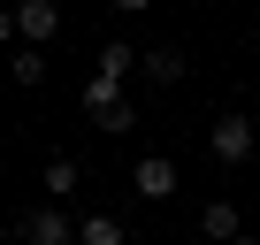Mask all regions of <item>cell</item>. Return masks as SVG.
<instances>
[{"label":"cell","instance_id":"1","mask_svg":"<svg viewBox=\"0 0 260 245\" xmlns=\"http://www.w3.org/2000/svg\"><path fill=\"white\" fill-rule=\"evenodd\" d=\"M207 154H214L222 169H237V161H252V122H245V115H222L214 131H207Z\"/></svg>","mask_w":260,"mask_h":245},{"label":"cell","instance_id":"2","mask_svg":"<svg viewBox=\"0 0 260 245\" xmlns=\"http://www.w3.org/2000/svg\"><path fill=\"white\" fill-rule=\"evenodd\" d=\"M16 31H23V46H54L61 39V8H54V0H16Z\"/></svg>","mask_w":260,"mask_h":245},{"label":"cell","instance_id":"3","mask_svg":"<svg viewBox=\"0 0 260 245\" xmlns=\"http://www.w3.org/2000/svg\"><path fill=\"white\" fill-rule=\"evenodd\" d=\"M130 192H138V199H169V192H176V161H169V154L130 161Z\"/></svg>","mask_w":260,"mask_h":245},{"label":"cell","instance_id":"4","mask_svg":"<svg viewBox=\"0 0 260 245\" xmlns=\"http://www.w3.org/2000/svg\"><path fill=\"white\" fill-rule=\"evenodd\" d=\"M23 245H77V222L54 215V207H31L23 215Z\"/></svg>","mask_w":260,"mask_h":245},{"label":"cell","instance_id":"5","mask_svg":"<svg viewBox=\"0 0 260 245\" xmlns=\"http://www.w3.org/2000/svg\"><path fill=\"white\" fill-rule=\"evenodd\" d=\"M115 107H122V77H100V69H92V77H84V115L100 122V115H115Z\"/></svg>","mask_w":260,"mask_h":245},{"label":"cell","instance_id":"6","mask_svg":"<svg viewBox=\"0 0 260 245\" xmlns=\"http://www.w3.org/2000/svg\"><path fill=\"white\" fill-rule=\"evenodd\" d=\"M199 230H207L214 245H237V237H245V222H237V207H230V199H207V215H199Z\"/></svg>","mask_w":260,"mask_h":245},{"label":"cell","instance_id":"7","mask_svg":"<svg viewBox=\"0 0 260 245\" xmlns=\"http://www.w3.org/2000/svg\"><path fill=\"white\" fill-rule=\"evenodd\" d=\"M138 69H146L153 84H176V77H184V54H169V46H153V54H138Z\"/></svg>","mask_w":260,"mask_h":245},{"label":"cell","instance_id":"8","mask_svg":"<svg viewBox=\"0 0 260 245\" xmlns=\"http://www.w3.org/2000/svg\"><path fill=\"white\" fill-rule=\"evenodd\" d=\"M77 245H130V237H122L115 215H92V222H77Z\"/></svg>","mask_w":260,"mask_h":245},{"label":"cell","instance_id":"9","mask_svg":"<svg viewBox=\"0 0 260 245\" xmlns=\"http://www.w3.org/2000/svg\"><path fill=\"white\" fill-rule=\"evenodd\" d=\"M8 77H16L23 92H31V84H46V54H39V46H23V54L8 62Z\"/></svg>","mask_w":260,"mask_h":245},{"label":"cell","instance_id":"10","mask_svg":"<svg viewBox=\"0 0 260 245\" xmlns=\"http://www.w3.org/2000/svg\"><path fill=\"white\" fill-rule=\"evenodd\" d=\"M122 69H138V54H130V39H107L100 46V77H122Z\"/></svg>","mask_w":260,"mask_h":245},{"label":"cell","instance_id":"11","mask_svg":"<svg viewBox=\"0 0 260 245\" xmlns=\"http://www.w3.org/2000/svg\"><path fill=\"white\" fill-rule=\"evenodd\" d=\"M39 184H46V192H54V199H61V192H77V161H69V154H54V161H46V176H39Z\"/></svg>","mask_w":260,"mask_h":245},{"label":"cell","instance_id":"12","mask_svg":"<svg viewBox=\"0 0 260 245\" xmlns=\"http://www.w3.org/2000/svg\"><path fill=\"white\" fill-rule=\"evenodd\" d=\"M8 39H23V31H16V8H0V46H8Z\"/></svg>","mask_w":260,"mask_h":245},{"label":"cell","instance_id":"13","mask_svg":"<svg viewBox=\"0 0 260 245\" xmlns=\"http://www.w3.org/2000/svg\"><path fill=\"white\" fill-rule=\"evenodd\" d=\"M115 8H122V16H138V8H153V0H115Z\"/></svg>","mask_w":260,"mask_h":245},{"label":"cell","instance_id":"14","mask_svg":"<svg viewBox=\"0 0 260 245\" xmlns=\"http://www.w3.org/2000/svg\"><path fill=\"white\" fill-rule=\"evenodd\" d=\"M237 245H260V237H237Z\"/></svg>","mask_w":260,"mask_h":245}]
</instances>
